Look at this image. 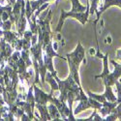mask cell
<instances>
[{"label": "cell", "instance_id": "5", "mask_svg": "<svg viewBox=\"0 0 121 121\" xmlns=\"http://www.w3.org/2000/svg\"><path fill=\"white\" fill-rule=\"evenodd\" d=\"M89 53H90V55H95L96 54V50L91 48H90V50H89Z\"/></svg>", "mask_w": 121, "mask_h": 121}, {"label": "cell", "instance_id": "3", "mask_svg": "<svg viewBox=\"0 0 121 121\" xmlns=\"http://www.w3.org/2000/svg\"><path fill=\"white\" fill-rule=\"evenodd\" d=\"M13 22L8 19V21H5V22H2V24H1V29L2 30H11L12 29V26H13Z\"/></svg>", "mask_w": 121, "mask_h": 121}, {"label": "cell", "instance_id": "1", "mask_svg": "<svg viewBox=\"0 0 121 121\" xmlns=\"http://www.w3.org/2000/svg\"><path fill=\"white\" fill-rule=\"evenodd\" d=\"M84 48L82 46L79 42L78 43V46L76 48V49L72 53H67V57H68V61L72 62L74 65L79 67L80 63H86V59L84 57Z\"/></svg>", "mask_w": 121, "mask_h": 121}, {"label": "cell", "instance_id": "2", "mask_svg": "<svg viewBox=\"0 0 121 121\" xmlns=\"http://www.w3.org/2000/svg\"><path fill=\"white\" fill-rule=\"evenodd\" d=\"M2 37L5 39L6 42H8L10 45H11L16 39L22 37V36L17 33V31L13 32V31H11V30H3V36Z\"/></svg>", "mask_w": 121, "mask_h": 121}, {"label": "cell", "instance_id": "4", "mask_svg": "<svg viewBox=\"0 0 121 121\" xmlns=\"http://www.w3.org/2000/svg\"><path fill=\"white\" fill-rule=\"evenodd\" d=\"M112 36L108 35V36L106 37V39H105V44H107V45H112Z\"/></svg>", "mask_w": 121, "mask_h": 121}]
</instances>
